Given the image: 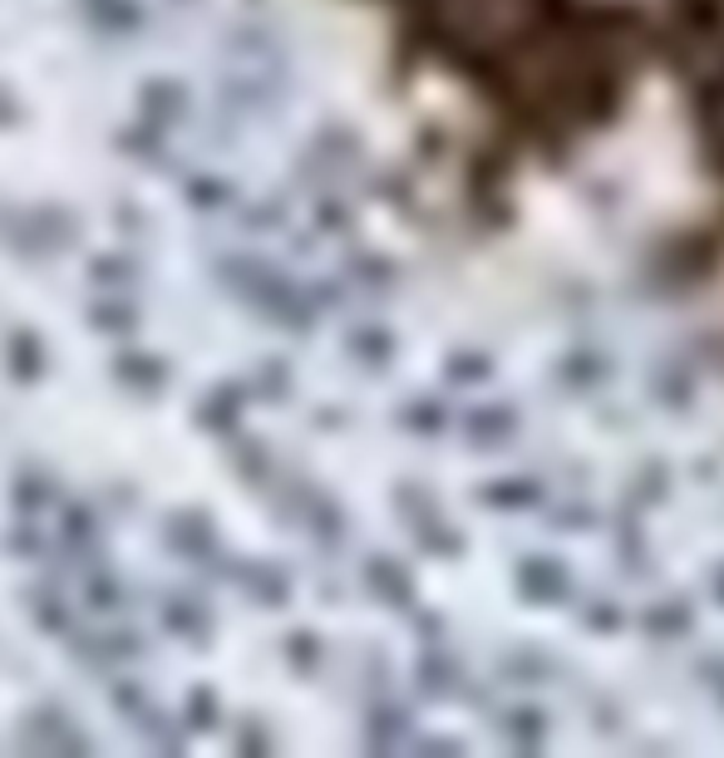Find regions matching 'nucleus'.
<instances>
[{"label":"nucleus","mask_w":724,"mask_h":758,"mask_svg":"<svg viewBox=\"0 0 724 758\" xmlns=\"http://www.w3.org/2000/svg\"><path fill=\"white\" fill-rule=\"evenodd\" d=\"M26 744H34V749H89V739L75 729V724H69L65 709H54V705H44L40 715L30 719Z\"/></svg>","instance_id":"nucleus-1"},{"label":"nucleus","mask_w":724,"mask_h":758,"mask_svg":"<svg viewBox=\"0 0 724 758\" xmlns=\"http://www.w3.org/2000/svg\"><path fill=\"white\" fill-rule=\"evenodd\" d=\"M168 547L182 551L188 561L212 557L217 542H212V527H207V517H202V512H178V517L168 522Z\"/></svg>","instance_id":"nucleus-2"},{"label":"nucleus","mask_w":724,"mask_h":758,"mask_svg":"<svg viewBox=\"0 0 724 758\" xmlns=\"http://www.w3.org/2000/svg\"><path fill=\"white\" fill-rule=\"evenodd\" d=\"M113 379H119L123 389H138V395H153V389H163V360H153V355H119L113 360Z\"/></svg>","instance_id":"nucleus-3"},{"label":"nucleus","mask_w":724,"mask_h":758,"mask_svg":"<svg viewBox=\"0 0 724 758\" xmlns=\"http://www.w3.org/2000/svg\"><path fill=\"white\" fill-rule=\"evenodd\" d=\"M30 616L40 630H50V636H69L75 630V611H69V601L54 586H40V591L30 596Z\"/></svg>","instance_id":"nucleus-4"},{"label":"nucleus","mask_w":724,"mask_h":758,"mask_svg":"<svg viewBox=\"0 0 724 758\" xmlns=\"http://www.w3.org/2000/svg\"><path fill=\"white\" fill-rule=\"evenodd\" d=\"M138 103H143L148 119L168 123V119H178V113H182V103H188V94H182L178 79H148L143 94H138Z\"/></svg>","instance_id":"nucleus-5"},{"label":"nucleus","mask_w":724,"mask_h":758,"mask_svg":"<svg viewBox=\"0 0 724 758\" xmlns=\"http://www.w3.org/2000/svg\"><path fill=\"white\" fill-rule=\"evenodd\" d=\"M163 626L168 630H178V636H188V640H207V611L192 596H168L163 601Z\"/></svg>","instance_id":"nucleus-6"},{"label":"nucleus","mask_w":724,"mask_h":758,"mask_svg":"<svg viewBox=\"0 0 724 758\" xmlns=\"http://www.w3.org/2000/svg\"><path fill=\"white\" fill-rule=\"evenodd\" d=\"M237 399H241V389H237V385H217L212 395L202 399V409H198V423H202V429H217V433H227V429H232V423H237V409H241Z\"/></svg>","instance_id":"nucleus-7"},{"label":"nucleus","mask_w":724,"mask_h":758,"mask_svg":"<svg viewBox=\"0 0 724 758\" xmlns=\"http://www.w3.org/2000/svg\"><path fill=\"white\" fill-rule=\"evenodd\" d=\"M89 16H95V26L113 34H129L143 26V6L138 0H89Z\"/></svg>","instance_id":"nucleus-8"},{"label":"nucleus","mask_w":724,"mask_h":758,"mask_svg":"<svg viewBox=\"0 0 724 758\" xmlns=\"http://www.w3.org/2000/svg\"><path fill=\"white\" fill-rule=\"evenodd\" d=\"M89 320H95V330H103V336H129L138 326V310L129 301H119V296H103V301L89 306Z\"/></svg>","instance_id":"nucleus-9"},{"label":"nucleus","mask_w":724,"mask_h":758,"mask_svg":"<svg viewBox=\"0 0 724 758\" xmlns=\"http://www.w3.org/2000/svg\"><path fill=\"white\" fill-rule=\"evenodd\" d=\"M95 512L85 508V502H69V508L60 512V537H65V547H75V551H95Z\"/></svg>","instance_id":"nucleus-10"},{"label":"nucleus","mask_w":724,"mask_h":758,"mask_svg":"<svg viewBox=\"0 0 724 758\" xmlns=\"http://www.w3.org/2000/svg\"><path fill=\"white\" fill-rule=\"evenodd\" d=\"M6 355H10V370H16V379H34V375H40V365H44V350H40V340H34L30 330H16L10 345H6Z\"/></svg>","instance_id":"nucleus-11"},{"label":"nucleus","mask_w":724,"mask_h":758,"mask_svg":"<svg viewBox=\"0 0 724 758\" xmlns=\"http://www.w3.org/2000/svg\"><path fill=\"white\" fill-rule=\"evenodd\" d=\"M119 148H123V153H138V158H158V153H163V129H158V119L119 129Z\"/></svg>","instance_id":"nucleus-12"},{"label":"nucleus","mask_w":724,"mask_h":758,"mask_svg":"<svg viewBox=\"0 0 724 758\" xmlns=\"http://www.w3.org/2000/svg\"><path fill=\"white\" fill-rule=\"evenodd\" d=\"M89 276H95V286H103V291H123V286H133L138 267H133L129 257H95Z\"/></svg>","instance_id":"nucleus-13"},{"label":"nucleus","mask_w":724,"mask_h":758,"mask_svg":"<svg viewBox=\"0 0 724 758\" xmlns=\"http://www.w3.org/2000/svg\"><path fill=\"white\" fill-rule=\"evenodd\" d=\"M85 601L95 606V611H119V606H123V586H119V577H109V571H89Z\"/></svg>","instance_id":"nucleus-14"},{"label":"nucleus","mask_w":724,"mask_h":758,"mask_svg":"<svg viewBox=\"0 0 724 758\" xmlns=\"http://www.w3.org/2000/svg\"><path fill=\"white\" fill-rule=\"evenodd\" d=\"M182 192H188V198L198 202L202 212H212V207H227V202H232V188H227V182H217V178H202V172H198V178L182 182Z\"/></svg>","instance_id":"nucleus-15"},{"label":"nucleus","mask_w":724,"mask_h":758,"mask_svg":"<svg viewBox=\"0 0 724 758\" xmlns=\"http://www.w3.org/2000/svg\"><path fill=\"white\" fill-rule=\"evenodd\" d=\"M50 498H54V482L44 478V473H20V478H16V502H20L26 512H40Z\"/></svg>","instance_id":"nucleus-16"},{"label":"nucleus","mask_w":724,"mask_h":758,"mask_svg":"<svg viewBox=\"0 0 724 758\" xmlns=\"http://www.w3.org/2000/svg\"><path fill=\"white\" fill-rule=\"evenodd\" d=\"M109 699H113V705H119L129 719H133V715H143V709H148L143 685H138V680H129V675H119V680L109 685Z\"/></svg>","instance_id":"nucleus-17"},{"label":"nucleus","mask_w":724,"mask_h":758,"mask_svg":"<svg viewBox=\"0 0 724 758\" xmlns=\"http://www.w3.org/2000/svg\"><path fill=\"white\" fill-rule=\"evenodd\" d=\"M182 724H192V729H212V719H217V705H212V695L207 689H192L188 695V709H182Z\"/></svg>","instance_id":"nucleus-18"},{"label":"nucleus","mask_w":724,"mask_h":758,"mask_svg":"<svg viewBox=\"0 0 724 758\" xmlns=\"http://www.w3.org/2000/svg\"><path fill=\"white\" fill-rule=\"evenodd\" d=\"M138 650H143V640H138L133 630H109V636H103V655H109V665L113 660H133Z\"/></svg>","instance_id":"nucleus-19"},{"label":"nucleus","mask_w":724,"mask_h":758,"mask_svg":"<svg viewBox=\"0 0 724 758\" xmlns=\"http://www.w3.org/2000/svg\"><path fill=\"white\" fill-rule=\"evenodd\" d=\"M10 547H16L20 557H44V551H50V547H44V537L34 532L30 522H20V527H16V537H10Z\"/></svg>","instance_id":"nucleus-20"},{"label":"nucleus","mask_w":724,"mask_h":758,"mask_svg":"<svg viewBox=\"0 0 724 758\" xmlns=\"http://www.w3.org/2000/svg\"><path fill=\"white\" fill-rule=\"evenodd\" d=\"M232 458H237L241 473H251V478H257L261 468H267V458H261L257 448H251V439H237V443H232Z\"/></svg>","instance_id":"nucleus-21"},{"label":"nucleus","mask_w":724,"mask_h":758,"mask_svg":"<svg viewBox=\"0 0 724 758\" xmlns=\"http://www.w3.org/2000/svg\"><path fill=\"white\" fill-rule=\"evenodd\" d=\"M286 379H281V370H261V389H281Z\"/></svg>","instance_id":"nucleus-22"},{"label":"nucleus","mask_w":724,"mask_h":758,"mask_svg":"<svg viewBox=\"0 0 724 758\" xmlns=\"http://www.w3.org/2000/svg\"><path fill=\"white\" fill-rule=\"evenodd\" d=\"M0 119H16V103H10L6 94H0Z\"/></svg>","instance_id":"nucleus-23"}]
</instances>
